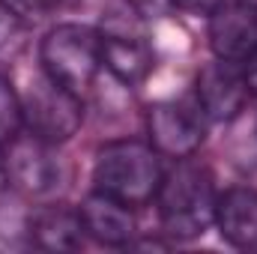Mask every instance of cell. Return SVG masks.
<instances>
[{"label":"cell","instance_id":"1","mask_svg":"<svg viewBox=\"0 0 257 254\" xmlns=\"http://www.w3.org/2000/svg\"><path fill=\"white\" fill-rule=\"evenodd\" d=\"M159 218L168 236L174 239H194L215 224V183L203 165L177 159V165L162 174V186L156 191Z\"/></svg>","mask_w":257,"mask_h":254},{"label":"cell","instance_id":"2","mask_svg":"<svg viewBox=\"0 0 257 254\" xmlns=\"http://www.w3.org/2000/svg\"><path fill=\"white\" fill-rule=\"evenodd\" d=\"M93 183L96 191H105L128 206H144L162 186L159 153L141 141L105 144L93 165Z\"/></svg>","mask_w":257,"mask_h":254},{"label":"cell","instance_id":"3","mask_svg":"<svg viewBox=\"0 0 257 254\" xmlns=\"http://www.w3.org/2000/svg\"><path fill=\"white\" fill-rule=\"evenodd\" d=\"M39 57L51 81L81 96L102 66V36L84 24H57L42 39Z\"/></svg>","mask_w":257,"mask_h":254},{"label":"cell","instance_id":"4","mask_svg":"<svg viewBox=\"0 0 257 254\" xmlns=\"http://www.w3.org/2000/svg\"><path fill=\"white\" fill-rule=\"evenodd\" d=\"M21 114H24V129L48 144H63L69 141L84 120L81 96L60 87L48 75L33 81L30 90L21 99Z\"/></svg>","mask_w":257,"mask_h":254},{"label":"cell","instance_id":"5","mask_svg":"<svg viewBox=\"0 0 257 254\" xmlns=\"http://www.w3.org/2000/svg\"><path fill=\"white\" fill-rule=\"evenodd\" d=\"M6 177L18 191L30 197H48L63 183V165L54 144L36 135H18L6 153Z\"/></svg>","mask_w":257,"mask_h":254},{"label":"cell","instance_id":"6","mask_svg":"<svg viewBox=\"0 0 257 254\" xmlns=\"http://www.w3.org/2000/svg\"><path fill=\"white\" fill-rule=\"evenodd\" d=\"M147 132H150V147L159 156L168 159H189L194 150L203 144L206 117L200 105L186 102H159L147 114Z\"/></svg>","mask_w":257,"mask_h":254},{"label":"cell","instance_id":"7","mask_svg":"<svg viewBox=\"0 0 257 254\" xmlns=\"http://www.w3.org/2000/svg\"><path fill=\"white\" fill-rule=\"evenodd\" d=\"M248 96L251 90L245 84L239 63L215 60L197 75V105L206 120H218V123L233 120L245 108Z\"/></svg>","mask_w":257,"mask_h":254},{"label":"cell","instance_id":"8","mask_svg":"<svg viewBox=\"0 0 257 254\" xmlns=\"http://www.w3.org/2000/svg\"><path fill=\"white\" fill-rule=\"evenodd\" d=\"M209 48L218 60L242 66L257 48V15L236 0H221L209 12Z\"/></svg>","mask_w":257,"mask_h":254},{"label":"cell","instance_id":"9","mask_svg":"<svg viewBox=\"0 0 257 254\" xmlns=\"http://www.w3.org/2000/svg\"><path fill=\"white\" fill-rule=\"evenodd\" d=\"M81 212V221H84V233L102 245H111V248H123L132 245L135 239V215H132V206L105 194V191H93L84 197V203L78 206Z\"/></svg>","mask_w":257,"mask_h":254},{"label":"cell","instance_id":"10","mask_svg":"<svg viewBox=\"0 0 257 254\" xmlns=\"http://www.w3.org/2000/svg\"><path fill=\"white\" fill-rule=\"evenodd\" d=\"M102 66L123 84H141L153 72V48L144 33L128 27H105L102 33Z\"/></svg>","mask_w":257,"mask_h":254},{"label":"cell","instance_id":"11","mask_svg":"<svg viewBox=\"0 0 257 254\" xmlns=\"http://www.w3.org/2000/svg\"><path fill=\"white\" fill-rule=\"evenodd\" d=\"M30 242L45 251H75L84 245V221L81 212L66 203H48L30 212L27 218Z\"/></svg>","mask_w":257,"mask_h":254},{"label":"cell","instance_id":"12","mask_svg":"<svg viewBox=\"0 0 257 254\" xmlns=\"http://www.w3.org/2000/svg\"><path fill=\"white\" fill-rule=\"evenodd\" d=\"M215 227L236 248L257 245V191L236 186L218 194L215 203Z\"/></svg>","mask_w":257,"mask_h":254},{"label":"cell","instance_id":"13","mask_svg":"<svg viewBox=\"0 0 257 254\" xmlns=\"http://www.w3.org/2000/svg\"><path fill=\"white\" fill-rule=\"evenodd\" d=\"M24 126V114H21V96L12 90V84L0 75V147L12 144L18 138V132Z\"/></svg>","mask_w":257,"mask_h":254},{"label":"cell","instance_id":"14","mask_svg":"<svg viewBox=\"0 0 257 254\" xmlns=\"http://www.w3.org/2000/svg\"><path fill=\"white\" fill-rule=\"evenodd\" d=\"M24 36H27V24L0 3V60L18 57L24 48Z\"/></svg>","mask_w":257,"mask_h":254},{"label":"cell","instance_id":"15","mask_svg":"<svg viewBox=\"0 0 257 254\" xmlns=\"http://www.w3.org/2000/svg\"><path fill=\"white\" fill-rule=\"evenodd\" d=\"M0 3H3L12 15H18L27 27L45 21V18L60 6V0H0Z\"/></svg>","mask_w":257,"mask_h":254},{"label":"cell","instance_id":"16","mask_svg":"<svg viewBox=\"0 0 257 254\" xmlns=\"http://www.w3.org/2000/svg\"><path fill=\"white\" fill-rule=\"evenodd\" d=\"M171 6H174L171 0H132V9H135L138 15H144V18H159V15H165Z\"/></svg>","mask_w":257,"mask_h":254},{"label":"cell","instance_id":"17","mask_svg":"<svg viewBox=\"0 0 257 254\" xmlns=\"http://www.w3.org/2000/svg\"><path fill=\"white\" fill-rule=\"evenodd\" d=\"M171 3L183 12H192V15H209L221 0H171Z\"/></svg>","mask_w":257,"mask_h":254},{"label":"cell","instance_id":"18","mask_svg":"<svg viewBox=\"0 0 257 254\" xmlns=\"http://www.w3.org/2000/svg\"><path fill=\"white\" fill-rule=\"evenodd\" d=\"M242 75H245V84H248V90L257 93V48L245 57V63H242Z\"/></svg>","mask_w":257,"mask_h":254},{"label":"cell","instance_id":"19","mask_svg":"<svg viewBox=\"0 0 257 254\" xmlns=\"http://www.w3.org/2000/svg\"><path fill=\"white\" fill-rule=\"evenodd\" d=\"M6 183H9V177H6V159L0 156V189H3Z\"/></svg>","mask_w":257,"mask_h":254},{"label":"cell","instance_id":"20","mask_svg":"<svg viewBox=\"0 0 257 254\" xmlns=\"http://www.w3.org/2000/svg\"><path fill=\"white\" fill-rule=\"evenodd\" d=\"M236 3H242V6H248V9H251V12L257 15V0H236Z\"/></svg>","mask_w":257,"mask_h":254}]
</instances>
